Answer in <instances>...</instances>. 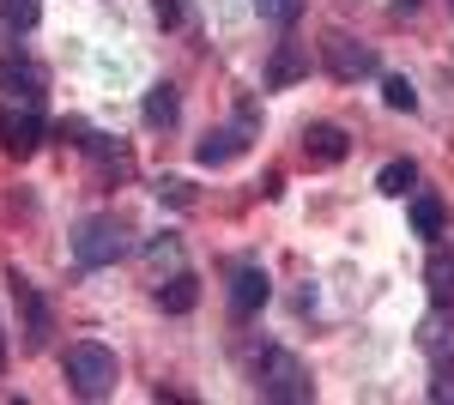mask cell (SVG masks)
<instances>
[{
    "instance_id": "6da1fadb",
    "label": "cell",
    "mask_w": 454,
    "mask_h": 405,
    "mask_svg": "<svg viewBox=\"0 0 454 405\" xmlns=\"http://www.w3.org/2000/svg\"><path fill=\"white\" fill-rule=\"evenodd\" d=\"M248 375H254V393L273 405H303L315 400V381L303 370V357L297 351H279V345H267V351H254L248 357Z\"/></svg>"
},
{
    "instance_id": "7a4b0ae2",
    "label": "cell",
    "mask_w": 454,
    "mask_h": 405,
    "mask_svg": "<svg viewBox=\"0 0 454 405\" xmlns=\"http://www.w3.org/2000/svg\"><path fill=\"white\" fill-rule=\"evenodd\" d=\"M61 375H67V387L79 400H109L115 393V351L98 345V339H79L61 357Z\"/></svg>"
},
{
    "instance_id": "3957f363",
    "label": "cell",
    "mask_w": 454,
    "mask_h": 405,
    "mask_svg": "<svg viewBox=\"0 0 454 405\" xmlns=\"http://www.w3.org/2000/svg\"><path fill=\"white\" fill-rule=\"evenodd\" d=\"M121 254H128V224L109 218V212L85 218V224L73 230V261H79V267H115Z\"/></svg>"
},
{
    "instance_id": "277c9868",
    "label": "cell",
    "mask_w": 454,
    "mask_h": 405,
    "mask_svg": "<svg viewBox=\"0 0 454 405\" xmlns=\"http://www.w3.org/2000/svg\"><path fill=\"white\" fill-rule=\"evenodd\" d=\"M321 61H327V73H333L340 85H357V79H376V73H382L376 49H370V43H357V36H346V31H327V36H321Z\"/></svg>"
},
{
    "instance_id": "5b68a950",
    "label": "cell",
    "mask_w": 454,
    "mask_h": 405,
    "mask_svg": "<svg viewBox=\"0 0 454 405\" xmlns=\"http://www.w3.org/2000/svg\"><path fill=\"white\" fill-rule=\"evenodd\" d=\"M6 284H12V303L25 308V351H43L49 333H55V315H49V303H43V291H36L19 267L6 272Z\"/></svg>"
},
{
    "instance_id": "8992f818",
    "label": "cell",
    "mask_w": 454,
    "mask_h": 405,
    "mask_svg": "<svg viewBox=\"0 0 454 405\" xmlns=\"http://www.w3.org/2000/svg\"><path fill=\"white\" fill-rule=\"evenodd\" d=\"M43 134H49V128H43V115H36V103H6V109H0V145H6V152H12V158H31L36 145H43Z\"/></svg>"
},
{
    "instance_id": "52a82bcc",
    "label": "cell",
    "mask_w": 454,
    "mask_h": 405,
    "mask_svg": "<svg viewBox=\"0 0 454 405\" xmlns=\"http://www.w3.org/2000/svg\"><path fill=\"white\" fill-rule=\"evenodd\" d=\"M267 297H273L267 267H237L231 272V315H237V321H254V315L267 308Z\"/></svg>"
},
{
    "instance_id": "ba28073f",
    "label": "cell",
    "mask_w": 454,
    "mask_h": 405,
    "mask_svg": "<svg viewBox=\"0 0 454 405\" xmlns=\"http://www.w3.org/2000/svg\"><path fill=\"white\" fill-rule=\"evenodd\" d=\"M346 152H351V134H346V128H333V121H315V128H303V158H309L315 169L346 164Z\"/></svg>"
},
{
    "instance_id": "9c48e42d",
    "label": "cell",
    "mask_w": 454,
    "mask_h": 405,
    "mask_svg": "<svg viewBox=\"0 0 454 405\" xmlns=\"http://www.w3.org/2000/svg\"><path fill=\"white\" fill-rule=\"evenodd\" d=\"M0 91H6V97L36 103V97H43V67L25 61V55H0Z\"/></svg>"
},
{
    "instance_id": "30bf717a",
    "label": "cell",
    "mask_w": 454,
    "mask_h": 405,
    "mask_svg": "<svg viewBox=\"0 0 454 405\" xmlns=\"http://www.w3.org/2000/svg\"><path fill=\"white\" fill-rule=\"evenodd\" d=\"M248 152V128H218V134H207L200 145H194V158L207 169H224V164H237Z\"/></svg>"
},
{
    "instance_id": "8fae6325",
    "label": "cell",
    "mask_w": 454,
    "mask_h": 405,
    "mask_svg": "<svg viewBox=\"0 0 454 405\" xmlns=\"http://www.w3.org/2000/svg\"><path fill=\"white\" fill-rule=\"evenodd\" d=\"M303 73H309V49H303V43H291V36H285V43H273V61H267V85H273V91H285V85H297Z\"/></svg>"
},
{
    "instance_id": "7c38bea8",
    "label": "cell",
    "mask_w": 454,
    "mask_h": 405,
    "mask_svg": "<svg viewBox=\"0 0 454 405\" xmlns=\"http://www.w3.org/2000/svg\"><path fill=\"white\" fill-rule=\"evenodd\" d=\"M424 284H430V303L436 308H454V248H430V261H424Z\"/></svg>"
},
{
    "instance_id": "4fadbf2b",
    "label": "cell",
    "mask_w": 454,
    "mask_h": 405,
    "mask_svg": "<svg viewBox=\"0 0 454 405\" xmlns=\"http://www.w3.org/2000/svg\"><path fill=\"white\" fill-rule=\"evenodd\" d=\"M194 303H200V278H194V272H170V278L158 284V308H164V315H188Z\"/></svg>"
},
{
    "instance_id": "5bb4252c",
    "label": "cell",
    "mask_w": 454,
    "mask_h": 405,
    "mask_svg": "<svg viewBox=\"0 0 454 405\" xmlns=\"http://www.w3.org/2000/svg\"><path fill=\"white\" fill-rule=\"evenodd\" d=\"M376 188H382L387 200H406V194L419 188V164H412V158H387L382 175H376Z\"/></svg>"
},
{
    "instance_id": "9a60e30c",
    "label": "cell",
    "mask_w": 454,
    "mask_h": 405,
    "mask_svg": "<svg viewBox=\"0 0 454 405\" xmlns=\"http://www.w3.org/2000/svg\"><path fill=\"white\" fill-rule=\"evenodd\" d=\"M442 224H449V212H442V200H436V194H412V230H419V237H442Z\"/></svg>"
},
{
    "instance_id": "2e32d148",
    "label": "cell",
    "mask_w": 454,
    "mask_h": 405,
    "mask_svg": "<svg viewBox=\"0 0 454 405\" xmlns=\"http://www.w3.org/2000/svg\"><path fill=\"white\" fill-rule=\"evenodd\" d=\"M145 121L152 128H176V85H152L145 91Z\"/></svg>"
},
{
    "instance_id": "e0dca14e",
    "label": "cell",
    "mask_w": 454,
    "mask_h": 405,
    "mask_svg": "<svg viewBox=\"0 0 454 405\" xmlns=\"http://www.w3.org/2000/svg\"><path fill=\"white\" fill-rule=\"evenodd\" d=\"M382 103H387V109H400V115H412V109H419V91H412V79L387 73V79H382Z\"/></svg>"
},
{
    "instance_id": "ac0fdd59",
    "label": "cell",
    "mask_w": 454,
    "mask_h": 405,
    "mask_svg": "<svg viewBox=\"0 0 454 405\" xmlns=\"http://www.w3.org/2000/svg\"><path fill=\"white\" fill-rule=\"evenodd\" d=\"M254 12H261L267 25H279V31H291V25L303 19V0H254Z\"/></svg>"
},
{
    "instance_id": "d6986e66",
    "label": "cell",
    "mask_w": 454,
    "mask_h": 405,
    "mask_svg": "<svg viewBox=\"0 0 454 405\" xmlns=\"http://www.w3.org/2000/svg\"><path fill=\"white\" fill-rule=\"evenodd\" d=\"M0 19H6L12 31H31L36 19H43V0H0Z\"/></svg>"
},
{
    "instance_id": "ffe728a7",
    "label": "cell",
    "mask_w": 454,
    "mask_h": 405,
    "mask_svg": "<svg viewBox=\"0 0 454 405\" xmlns=\"http://www.w3.org/2000/svg\"><path fill=\"white\" fill-rule=\"evenodd\" d=\"M158 200L176 206V212H188V206H194V182H182V175H164V182H158Z\"/></svg>"
},
{
    "instance_id": "44dd1931",
    "label": "cell",
    "mask_w": 454,
    "mask_h": 405,
    "mask_svg": "<svg viewBox=\"0 0 454 405\" xmlns=\"http://www.w3.org/2000/svg\"><path fill=\"white\" fill-rule=\"evenodd\" d=\"M145 261H152V267H176V261H182V242H176V237H158L152 248H145Z\"/></svg>"
},
{
    "instance_id": "7402d4cb",
    "label": "cell",
    "mask_w": 454,
    "mask_h": 405,
    "mask_svg": "<svg viewBox=\"0 0 454 405\" xmlns=\"http://www.w3.org/2000/svg\"><path fill=\"white\" fill-rule=\"evenodd\" d=\"M430 400H454V363L436 357V381H430Z\"/></svg>"
},
{
    "instance_id": "603a6c76",
    "label": "cell",
    "mask_w": 454,
    "mask_h": 405,
    "mask_svg": "<svg viewBox=\"0 0 454 405\" xmlns=\"http://www.w3.org/2000/svg\"><path fill=\"white\" fill-rule=\"evenodd\" d=\"M152 12H158V25H164V31L182 25V0H152Z\"/></svg>"
},
{
    "instance_id": "cb8c5ba5",
    "label": "cell",
    "mask_w": 454,
    "mask_h": 405,
    "mask_svg": "<svg viewBox=\"0 0 454 405\" xmlns=\"http://www.w3.org/2000/svg\"><path fill=\"white\" fill-rule=\"evenodd\" d=\"M0 370H6V333H0Z\"/></svg>"
},
{
    "instance_id": "d4e9b609",
    "label": "cell",
    "mask_w": 454,
    "mask_h": 405,
    "mask_svg": "<svg viewBox=\"0 0 454 405\" xmlns=\"http://www.w3.org/2000/svg\"><path fill=\"white\" fill-rule=\"evenodd\" d=\"M449 6H454V0H449Z\"/></svg>"
}]
</instances>
